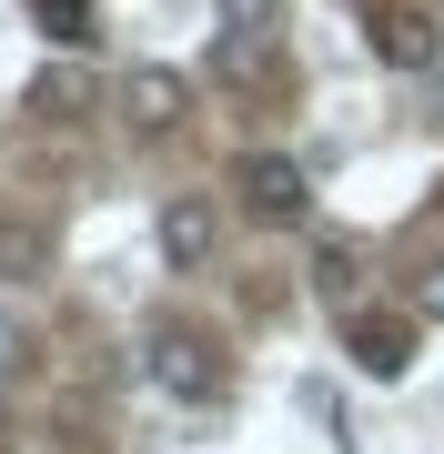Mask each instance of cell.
Instances as JSON below:
<instances>
[{
  "mask_svg": "<svg viewBox=\"0 0 444 454\" xmlns=\"http://www.w3.org/2000/svg\"><path fill=\"white\" fill-rule=\"evenodd\" d=\"M425 313H444V262H434V283H425Z\"/></svg>",
  "mask_w": 444,
  "mask_h": 454,
  "instance_id": "cell-10",
  "label": "cell"
},
{
  "mask_svg": "<svg viewBox=\"0 0 444 454\" xmlns=\"http://www.w3.org/2000/svg\"><path fill=\"white\" fill-rule=\"evenodd\" d=\"M0 434H11V404H0Z\"/></svg>",
  "mask_w": 444,
  "mask_h": 454,
  "instance_id": "cell-11",
  "label": "cell"
},
{
  "mask_svg": "<svg viewBox=\"0 0 444 454\" xmlns=\"http://www.w3.org/2000/svg\"><path fill=\"white\" fill-rule=\"evenodd\" d=\"M152 373H162L172 394H213V364H202V343H172V333H162V343H152Z\"/></svg>",
  "mask_w": 444,
  "mask_h": 454,
  "instance_id": "cell-5",
  "label": "cell"
},
{
  "mask_svg": "<svg viewBox=\"0 0 444 454\" xmlns=\"http://www.w3.org/2000/svg\"><path fill=\"white\" fill-rule=\"evenodd\" d=\"M404 354H414L404 324H363V364H374V373H404Z\"/></svg>",
  "mask_w": 444,
  "mask_h": 454,
  "instance_id": "cell-7",
  "label": "cell"
},
{
  "mask_svg": "<svg viewBox=\"0 0 444 454\" xmlns=\"http://www.w3.org/2000/svg\"><path fill=\"white\" fill-rule=\"evenodd\" d=\"M41 20H51L61 41H82V0H41Z\"/></svg>",
  "mask_w": 444,
  "mask_h": 454,
  "instance_id": "cell-9",
  "label": "cell"
},
{
  "mask_svg": "<svg viewBox=\"0 0 444 454\" xmlns=\"http://www.w3.org/2000/svg\"><path fill=\"white\" fill-rule=\"evenodd\" d=\"M213 243H222V223H213V202L202 192H182V202H162V253L192 273V262H213Z\"/></svg>",
  "mask_w": 444,
  "mask_h": 454,
  "instance_id": "cell-2",
  "label": "cell"
},
{
  "mask_svg": "<svg viewBox=\"0 0 444 454\" xmlns=\"http://www.w3.org/2000/svg\"><path fill=\"white\" fill-rule=\"evenodd\" d=\"M313 273H323V293H333V303H354V253H323Z\"/></svg>",
  "mask_w": 444,
  "mask_h": 454,
  "instance_id": "cell-8",
  "label": "cell"
},
{
  "mask_svg": "<svg viewBox=\"0 0 444 454\" xmlns=\"http://www.w3.org/2000/svg\"><path fill=\"white\" fill-rule=\"evenodd\" d=\"M31 101H41V112H82V101H91V82H82V71H41V82H31Z\"/></svg>",
  "mask_w": 444,
  "mask_h": 454,
  "instance_id": "cell-6",
  "label": "cell"
},
{
  "mask_svg": "<svg viewBox=\"0 0 444 454\" xmlns=\"http://www.w3.org/2000/svg\"><path fill=\"white\" fill-rule=\"evenodd\" d=\"M243 202H253V223H303V172L293 162H283V152H253V162H243Z\"/></svg>",
  "mask_w": 444,
  "mask_h": 454,
  "instance_id": "cell-1",
  "label": "cell"
},
{
  "mask_svg": "<svg viewBox=\"0 0 444 454\" xmlns=\"http://www.w3.org/2000/svg\"><path fill=\"white\" fill-rule=\"evenodd\" d=\"M121 112H132V131H172L182 121V82L172 71H132L121 82Z\"/></svg>",
  "mask_w": 444,
  "mask_h": 454,
  "instance_id": "cell-4",
  "label": "cell"
},
{
  "mask_svg": "<svg viewBox=\"0 0 444 454\" xmlns=\"http://www.w3.org/2000/svg\"><path fill=\"white\" fill-rule=\"evenodd\" d=\"M374 51H384V61H394V71H434V20H414V11H374Z\"/></svg>",
  "mask_w": 444,
  "mask_h": 454,
  "instance_id": "cell-3",
  "label": "cell"
}]
</instances>
